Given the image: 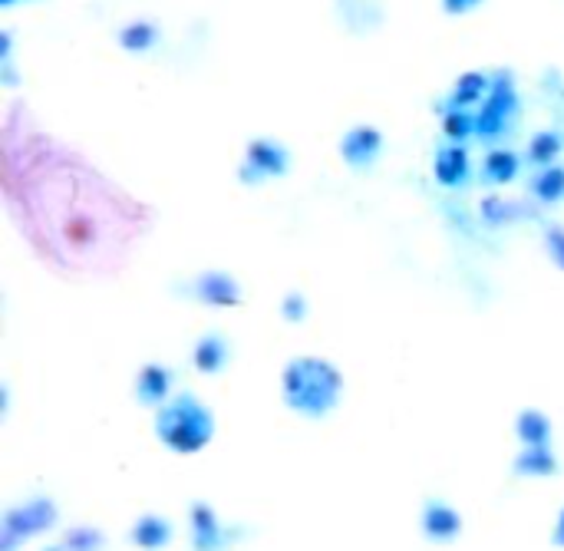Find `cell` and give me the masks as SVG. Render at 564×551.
<instances>
[{
  "label": "cell",
  "instance_id": "cell-5",
  "mask_svg": "<svg viewBox=\"0 0 564 551\" xmlns=\"http://www.w3.org/2000/svg\"><path fill=\"white\" fill-rule=\"evenodd\" d=\"M485 90V80L482 76H465L462 83H459V93H455V106H465V103L479 100Z\"/></svg>",
  "mask_w": 564,
  "mask_h": 551
},
{
  "label": "cell",
  "instance_id": "cell-9",
  "mask_svg": "<svg viewBox=\"0 0 564 551\" xmlns=\"http://www.w3.org/2000/svg\"><path fill=\"white\" fill-rule=\"evenodd\" d=\"M152 27H146V24H136V27H129L126 34H122V44L132 46V50H142V46L152 44Z\"/></svg>",
  "mask_w": 564,
  "mask_h": 551
},
{
  "label": "cell",
  "instance_id": "cell-10",
  "mask_svg": "<svg viewBox=\"0 0 564 551\" xmlns=\"http://www.w3.org/2000/svg\"><path fill=\"white\" fill-rule=\"evenodd\" d=\"M469 4H479V0H446L449 10H465Z\"/></svg>",
  "mask_w": 564,
  "mask_h": 551
},
{
  "label": "cell",
  "instance_id": "cell-7",
  "mask_svg": "<svg viewBox=\"0 0 564 551\" xmlns=\"http://www.w3.org/2000/svg\"><path fill=\"white\" fill-rule=\"evenodd\" d=\"M564 192V172L561 169H551V172L541 175V182H538V195L541 199H558Z\"/></svg>",
  "mask_w": 564,
  "mask_h": 551
},
{
  "label": "cell",
  "instance_id": "cell-8",
  "mask_svg": "<svg viewBox=\"0 0 564 551\" xmlns=\"http://www.w3.org/2000/svg\"><path fill=\"white\" fill-rule=\"evenodd\" d=\"M475 129V119L472 116H465V113H452V116H446V133L452 139H462L469 136Z\"/></svg>",
  "mask_w": 564,
  "mask_h": 551
},
{
  "label": "cell",
  "instance_id": "cell-6",
  "mask_svg": "<svg viewBox=\"0 0 564 551\" xmlns=\"http://www.w3.org/2000/svg\"><path fill=\"white\" fill-rule=\"evenodd\" d=\"M515 155L509 153H491L489 155V175H495V179H511L515 175Z\"/></svg>",
  "mask_w": 564,
  "mask_h": 551
},
{
  "label": "cell",
  "instance_id": "cell-4",
  "mask_svg": "<svg viewBox=\"0 0 564 551\" xmlns=\"http://www.w3.org/2000/svg\"><path fill=\"white\" fill-rule=\"evenodd\" d=\"M561 149V143H558L555 133H541V136H535V143H531V159H538V162H548L551 155Z\"/></svg>",
  "mask_w": 564,
  "mask_h": 551
},
{
  "label": "cell",
  "instance_id": "cell-2",
  "mask_svg": "<svg viewBox=\"0 0 564 551\" xmlns=\"http://www.w3.org/2000/svg\"><path fill=\"white\" fill-rule=\"evenodd\" d=\"M251 162L264 172H281L284 169V153L281 149H274L271 143H255L251 145Z\"/></svg>",
  "mask_w": 564,
  "mask_h": 551
},
{
  "label": "cell",
  "instance_id": "cell-1",
  "mask_svg": "<svg viewBox=\"0 0 564 551\" xmlns=\"http://www.w3.org/2000/svg\"><path fill=\"white\" fill-rule=\"evenodd\" d=\"M376 145H380V136H376L374 129H356L354 136L346 139V155H350L354 162H360V159H366L370 153H376Z\"/></svg>",
  "mask_w": 564,
  "mask_h": 551
},
{
  "label": "cell",
  "instance_id": "cell-3",
  "mask_svg": "<svg viewBox=\"0 0 564 551\" xmlns=\"http://www.w3.org/2000/svg\"><path fill=\"white\" fill-rule=\"evenodd\" d=\"M436 169H439V179L446 182V185H455V182L465 175V153H459V149H455V153L442 155Z\"/></svg>",
  "mask_w": 564,
  "mask_h": 551
}]
</instances>
